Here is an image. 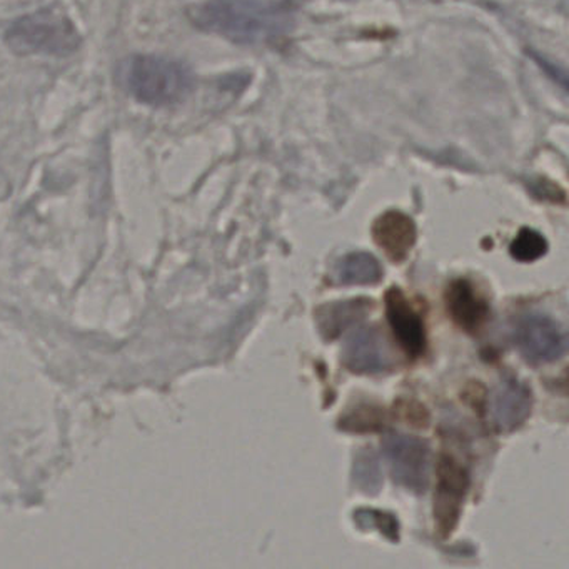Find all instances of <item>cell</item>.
Listing matches in <instances>:
<instances>
[{
    "label": "cell",
    "instance_id": "cell-5",
    "mask_svg": "<svg viewBox=\"0 0 569 569\" xmlns=\"http://www.w3.org/2000/svg\"><path fill=\"white\" fill-rule=\"evenodd\" d=\"M516 346L528 361H558L566 352V336L561 326L539 312H529L519 319L515 329Z\"/></svg>",
    "mask_w": 569,
    "mask_h": 569
},
{
    "label": "cell",
    "instance_id": "cell-12",
    "mask_svg": "<svg viewBox=\"0 0 569 569\" xmlns=\"http://www.w3.org/2000/svg\"><path fill=\"white\" fill-rule=\"evenodd\" d=\"M368 309H371V301L366 299H352V301L326 306L319 311V328L325 338H338L345 329L365 318Z\"/></svg>",
    "mask_w": 569,
    "mask_h": 569
},
{
    "label": "cell",
    "instance_id": "cell-13",
    "mask_svg": "<svg viewBox=\"0 0 569 569\" xmlns=\"http://www.w3.org/2000/svg\"><path fill=\"white\" fill-rule=\"evenodd\" d=\"M335 278L342 286L378 284L382 279V268L375 256L368 252H352L338 262Z\"/></svg>",
    "mask_w": 569,
    "mask_h": 569
},
{
    "label": "cell",
    "instance_id": "cell-2",
    "mask_svg": "<svg viewBox=\"0 0 569 569\" xmlns=\"http://www.w3.org/2000/svg\"><path fill=\"white\" fill-rule=\"evenodd\" d=\"M122 74L132 98L151 108L181 104L194 91L191 69L162 56H134L126 62Z\"/></svg>",
    "mask_w": 569,
    "mask_h": 569
},
{
    "label": "cell",
    "instance_id": "cell-11",
    "mask_svg": "<svg viewBox=\"0 0 569 569\" xmlns=\"http://www.w3.org/2000/svg\"><path fill=\"white\" fill-rule=\"evenodd\" d=\"M446 305L452 321L465 331H478L488 319V305L481 296L476 295L475 288L466 279H456L449 284Z\"/></svg>",
    "mask_w": 569,
    "mask_h": 569
},
{
    "label": "cell",
    "instance_id": "cell-8",
    "mask_svg": "<svg viewBox=\"0 0 569 569\" xmlns=\"http://www.w3.org/2000/svg\"><path fill=\"white\" fill-rule=\"evenodd\" d=\"M532 396L525 382L505 379L489 398V418L499 431L519 428L531 415Z\"/></svg>",
    "mask_w": 569,
    "mask_h": 569
},
{
    "label": "cell",
    "instance_id": "cell-7",
    "mask_svg": "<svg viewBox=\"0 0 569 569\" xmlns=\"http://www.w3.org/2000/svg\"><path fill=\"white\" fill-rule=\"evenodd\" d=\"M342 362L358 375H379L392 368V356L378 329L359 328L346 341Z\"/></svg>",
    "mask_w": 569,
    "mask_h": 569
},
{
    "label": "cell",
    "instance_id": "cell-16",
    "mask_svg": "<svg viewBox=\"0 0 569 569\" xmlns=\"http://www.w3.org/2000/svg\"><path fill=\"white\" fill-rule=\"evenodd\" d=\"M342 426L352 431H375L381 426V416L376 409L365 408L356 415L349 416L348 421Z\"/></svg>",
    "mask_w": 569,
    "mask_h": 569
},
{
    "label": "cell",
    "instance_id": "cell-1",
    "mask_svg": "<svg viewBox=\"0 0 569 569\" xmlns=\"http://www.w3.org/2000/svg\"><path fill=\"white\" fill-rule=\"evenodd\" d=\"M199 31L242 46H272L291 34L296 11L288 0H204L188 11Z\"/></svg>",
    "mask_w": 569,
    "mask_h": 569
},
{
    "label": "cell",
    "instance_id": "cell-4",
    "mask_svg": "<svg viewBox=\"0 0 569 569\" xmlns=\"http://www.w3.org/2000/svg\"><path fill=\"white\" fill-rule=\"evenodd\" d=\"M382 452L392 478L402 488L422 492L429 482V446L415 436L391 432L382 439Z\"/></svg>",
    "mask_w": 569,
    "mask_h": 569
},
{
    "label": "cell",
    "instance_id": "cell-6",
    "mask_svg": "<svg viewBox=\"0 0 569 569\" xmlns=\"http://www.w3.org/2000/svg\"><path fill=\"white\" fill-rule=\"evenodd\" d=\"M468 488V471L456 459L441 456L435 496V519L442 535H449L455 529Z\"/></svg>",
    "mask_w": 569,
    "mask_h": 569
},
{
    "label": "cell",
    "instance_id": "cell-15",
    "mask_svg": "<svg viewBox=\"0 0 569 569\" xmlns=\"http://www.w3.org/2000/svg\"><path fill=\"white\" fill-rule=\"evenodd\" d=\"M548 251V242L532 229H521L511 244V256L519 262H532Z\"/></svg>",
    "mask_w": 569,
    "mask_h": 569
},
{
    "label": "cell",
    "instance_id": "cell-10",
    "mask_svg": "<svg viewBox=\"0 0 569 569\" xmlns=\"http://www.w3.org/2000/svg\"><path fill=\"white\" fill-rule=\"evenodd\" d=\"M372 236L379 248L395 262L405 261L416 242L415 221L399 211H388L376 219Z\"/></svg>",
    "mask_w": 569,
    "mask_h": 569
},
{
    "label": "cell",
    "instance_id": "cell-3",
    "mask_svg": "<svg viewBox=\"0 0 569 569\" xmlns=\"http://www.w3.org/2000/svg\"><path fill=\"white\" fill-rule=\"evenodd\" d=\"M6 44L18 56L74 54L82 44L74 22L56 6L39 9L12 22L4 36Z\"/></svg>",
    "mask_w": 569,
    "mask_h": 569
},
{
    "label": "cell",
    "instance_id": "cell-14",
    "mask_svg": "<svg viewBox=\"0 0 569 569\" xmlns=\"http://www.w3.org/2000/svg\"><path fill=\"white\" fill-rule=\"evenodd\" d=\"M355 485L366 495H376L381 488V469H379L378 458L371 449H366L356 456Z\"/></svg>",
    "mask_w": 569,
    "mask_h": 569
},
{
    "label": "cell",
    "instance_id": "cell-9",
    "mask_svg": "<svg viewBox=\"0 0 569 569\" xmlns=\"http://www.w3.org/2000/svg\"><path fill=\"white\" fill-rule=\"evenodd\" d=\"M386 315L401 348L411 358H419L426 349L425 325L401 289L392 288L386 292Z\"/></svg>",
    "mask_w": 569,
    "mask_h": 569
}]
</instances>
